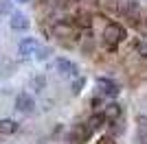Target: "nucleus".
I'll list each match as a JSON object with an SVG mask.
<instances>
[{
  "instance_id": "1",
  "label": "nucleus",
  "mask_w": 147,
  "mask_h": 144,
  "mask_svg": "<svg viewBox=\"0 0 147 144\" xmlns=\"http://www.w3.org/2000/svg\"><path fill=\"white\" fill-rule=\"evenodd\" d=\"M123 39H125V29H123L121 24L112 22V24L105 26V31H103V42H105V46H108V48H117Z\"/></svg>"
},
{
  "instance_id": "2",
  "label": "nucleus",
  "mask_w": 147,
  "mask_h": 144,
  "mask_svg": "<svg viewBox=\"0 0 147 144\" xmlns=\"http://www.w3.org/2000/svg\"><path fill=\"white\" fill-rule=\"evenodd\" d=\"M97 87H99V92H101V96H108V98H117L119 92H121L114 81H110V79H105V77L97 79Z\"/></svg>"
},
{
  "instance_id": "3",
  "label": "nucleus",
  "mask_w": 147,
  "mask_h": 144,
  "mask_svg": "<svg viewBox=\"0 0 147 144\" xmlns=\"http://www.w3.org/2000/svg\"><path fill=\"white\" fill-rule=\"evenodd\" d=\"M16 109L22 111V114H33V109H35V101H33V96L22 92V94L16 96Z\"/></svg>"
},
{
  "instance_id": "4",
  "label": "nucleus",
  "mask_w": 147,
  "mask_h": 144,
  "mask_svg": "<svg viewBox=\"0 0 147 144\" xmlns=\"http://www.w3.org/2000/svg\"><path fill=\"white\" fill-rule=\"evenodd\" d=\"M55 68H57V72H59L61 77H77V66H75L70 59L59 57V59L55 61Z\"/></svg>"
},
{
  "instance_id": "5",
  "label": "nucleus",
  "mask_w": 147,
  "mask_h": 144,
  "mask_svg": "<svg viewBox=\"0 0 147 144\" xmlns=\"http://www.w3.org/2000/svg\"><path fill=\"white\" fill-rule=\"evenodd\" d=\"M37 48H40V44H37L35 37H26V39H22V42H20L18 50H20V55H22V57H31V55L37 53Z\"/></svg>"
},
{
  "instance_id": "6",
  "label": "nucleus",
  "mask_w": 147,
  "mask_h": 144,
  "mask_svg": "<svg viewBox=\"0 0 147 144\" xmlns=\"http://www.w3.org/2000/svg\"><path fill=\"white\" fill-rule=\"evenodd\" d=\"M9 24H11L13 31H26L29 29V20H26V15H22V13H11Z\"/></svg>"
},
{
  "instance_id": "7",
  "label": "nucleus",
  "mask_w": 147,
  "mask_h": 144,
  "mask_svg": "<svg viewBox=\"0 0 147 144\" xmlns=\"http://www.w3.org/2000/svg\"><path fill=\"white\" fill-rule=\"evenodd\" d=\"M103 116H105V120H117L119 116H121V107H119V103H110V105L103 109Z\"/></svg>"
},
{
  "instance_id": "8",
  "label": "nucleus",
  "mask_w": 147,
  "mask_h": 144,
  "mask_svg": "<svg viewBox=\"0 0 147 144\" xmlns=\"http://www.w3.org/2000/svg\"><path fill=\"white\" fill-rule=\"evenodd\" d=\"M18 131V122L11 118H5L0 120V133H16Z\"/></svg>"
},
{
  "instance_id": "9",
  "label": "nucleus",
  "mask_w": 147,
  "mask_h": 144,
  "mask_svg": "<svg viewBox=\"0 0 147 144\" xmlns=\"http://www.w3.org/2000/svg\"><path fill=\"white\" fill-rule=\"evenodd\" d=\"M103 122H105V116L103 114H101V116H92V118L88 120V131H97Z\"/></svg>"
},
{
  "instance_id": "10",
  "label": "nucleus",
  "mask_w": 147,
  "mask_h": 144,
  "mask_svg": "<svg viewBox=\"0 0 147 144\" xmlns=\"http://www.w3.org/2000/svg\"><path fill=\"white\" fill-rule=\"evenodd\" d=\"M44 2H46L51 9H61V7L68 5V0H44Z\"/></svg>"
},
{
  "instance_id": "11",
  "label": "nucleus",
  "mask_w": 147,
  "mask_h": 144,
  "mask_svg": "<svg viewBox=\"0 0 147 144\" xmlns=\"http://www.w3.org/2000/svg\"><path fill=\"white\" fill-rule=\"evenodd\" d=\"M99 5V0H81V9H94Z\"/></svg>"
},
{
  "instance_id": "12",
  "label": "nucleus",
  "mask_w": 147,
  "mask_h": 144,
  "mask_svg": "<svg viewBox=\"0 0 147 144\" xmlns=\"http://www.w3.org/2000/svg\"><path fill=\"white\" fill-rule=\"evenodd\" d=\"M11 11V2L9 0H0V13H9Z\"/></svg>"
},
{
  "instance_id": "13",
  "label": "nucleus",
  "mask_w": 147,
  "mask_h": 144,
  "mask_svg": "<svg viewBox=\"0 0 147 144\" xmlns=\"http://www.w3.org/2000/svg\"><path fill=\"white\" fill-rule=\"evenodd\" d=\"M35 57H37L40 61H42V59H46V57H49V48H37Z\"/></svg>"
},
{
  "instance_id": "14",
  "label": "nucleus",
  "mask_w": 147,
  "mask_h": 144,
  "mask_svg": "<svg viewBox=\"0 0 147 144\" xmlns=\"http://www.w3.org/2000/svg\"><path fill=\"white\" fill-rule=\"evenodd\" d=\"M81 87H84V79H77V81H75V85H73V92H75V94H79Z\"/></svg>"
},
{
  "instance_id": "15",
  "label": "nucleus",
  "mask_w": 147,
  "mask_h": 144,
  "mask_svg": "<svg viewBox=\"0 0 147 144\" xmlns=\"http://www.w3.org/2000/svg\"><path fill=\"white\" fill-rule=\"evenodd\" d=\"M141 122H143V125H141V135H147V120L143 118Z\"/></svg>"
}]
</instances>
